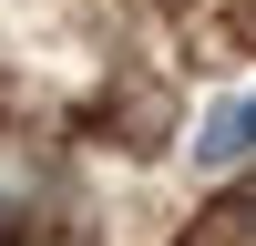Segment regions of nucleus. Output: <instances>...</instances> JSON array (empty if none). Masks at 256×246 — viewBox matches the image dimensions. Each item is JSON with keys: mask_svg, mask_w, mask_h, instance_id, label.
<instances>
[{"mask_svg": "<svg viewBox=\"0 0 256 246\" xmlns=\"http://www.w3.org/2000/svg\"><path fill=\"white\" fill-rule=\"evenodd\" d=\"M246 154H256V92L216 102V113H205V134H195V164H205V174H226V164H246Z\"/></svg>", "mask_w": 256, "mask_h": 246, "instance_id": "f257e3e1", "label": "nucleus"}, {"mask_svg": "<svg viewBox=\"0 0 256 246\" xmlns=\"http://www.w3.org/2000/svg\"><path fill=\"white\" fill-rule=\"evenodd\" d=\"M0 236H10V205H0Z\"/></svg>", "mask_w": 256, "mask_h": 246, "instance_id": "f03ea898", "label": "nucleus"}]
</instances>
